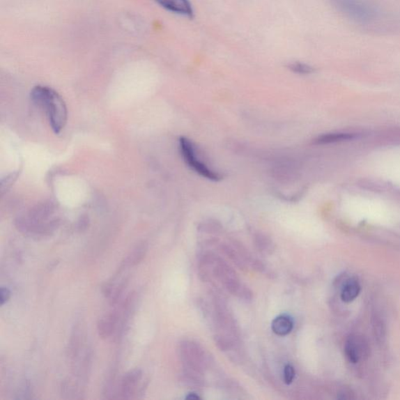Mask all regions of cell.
I'll return each instance as SVG.
<instances>
[{"label":"cell","mask_w":400,"mask_h":400,"mask_svg":"<svg viewBox=\"0 0 400 400\" xmlns=\"http://www.w3.org/2000/svg\"><path fill=\"white\" fill-rule=\"evenodd\" d=\"M329 2L340 15L361 27H378L386 18V12L373 0H329Z\"/></svg>","instance_id":"1"},{"label":"cell","mask_w":400,"mask_h":400,"mask_svg":"<svg viewBox=\"0 0 400 400\" xmlns=\"http://www.w3.org/2000/svg\"><path fill=\"white\" fill-rule=\"evenodd\" d=\"M31 98L46 112L52 130L60 134L68 121V109L61 96L51 88L38 86L31 90Z\"/></svg>","instance_id":"2"},{"label":"cell","mask_w":400,"mask_h":400,"mask_svg":"<svg viewBox=\"0 0 400 400\" xmlns=\"http://www.w3.org/2000/svg\"><path fill=\"white\" fill-rule=\"evenodd\" d=\"M179 146L180 153H182L185 163L188 164L190 169L206 179L214 180V182H217V180H221V176H219L217 173L208 169L206 165L197 157L194 146H193L188 139L185 137L180 138Z\"/></svg>","instance_id":"3"},{"label":"cell","mask_w":400,"mask_h":400,"mask_svg":"<svg viewBox=\"0 0 400 400\" xmlns=\"http://www.w3.org/2000/svg\"><path fill=\"white\" fill-rule=\"evenodd\" d=\"M369 351V346L363 338L354 335V337H351L347 339L345 345V353L350 362L358 363L360 360L367 356Z\"/></svg>","instance_id":"4"},{"label":"cell","mask_w":400,"mask_h":400,"mask_svg":"<svg viewBox=\"0 0 400 400\" xmlns=\"http://www.w3.org/2000/svg\"><path fill=\"white\" fill-rule=\"evenodd\" d=\"M156 2L164 9L179 15L192 18L194 14L189 0H156Z\"/></svg>","instance_id":"5"},{"label":"cell","mask_w":400,"mask_h":400,"mask_svg":"<svg viewBox=\"0 0 400 400\" xmlns=\"http://www.w3.org/2000/svg\"><path fill=\"white\" fill-rule=\"evenodd\" d=\"M143 378V371L139 369L130 371L121 380V392L125 398L134 394L135 388Z\"/></svg>","instance_id":"6"},{"label":"cell","mask_w":400,"mask_h":400,"mask_svg":"<svg viewBox=\"0 0 400 400\" xmlns=\"http://www.w3.org/2000/svg\"><path fill=\"white\" fill-rule=\"evenodd\" d=\"M294 327L293 320L287 314H282L272 321V329L275 334L279 337L291 333Z\"/></svg>","instance_id":"7"},{"label":"cell","mask_w":400,"mask_h":400,"mask_svg":"<svg viewBox=\"0 0 400 400\" xmlns=\"http://www.w3.org/2000/svg\"><path fill=\"white\" fill-rule=\"evenodd\" d=\"M360 285L357 279H348L341 291V300L344 302H351L356 300L360 293Z\"/></svg>","instance_id":"8"},{"label":"cell","mask_w":400,"mask_h":400,"mask_svg":"<svg viewBox=\"0 0 400 400\" xmlns=\"http://www.w3.org/2000/svg\"><path fill=\"white\" fill-rule=\"evenodd\" d=\"M116 316L113 314L106 315L100 320L98 323V333L102 339H107L114 333L116 327Z\"/></svg>","instance_id":"9"},{"label":"cell","mask_w":400,"mask_h":400,"mask_svg":"<svg viewBox=\"0 0 400 400\" xmlns=\"http://www.w3.org/2000/svg\"><path fill=\"white\" fill-rule=\"evenodd\" d=\"M355 137L353 134H346V133H332L322 134L321 137H318L314 140V144L317 145H324L333 143H337V141H343L346 140L352 139Z\"/></svg>","instance_id":"10"},{"label":"cell","mask_w":400,"mask_h":400,"mask_svg":"<svg viewBox=\"0 0 400 400\" xmlns=\"http://www.w3.org/2000/svg\"><path fill=\"white\" fill-rule=\"evenodd\" d=\"M146 247L145 245H141V246L138 247L135 249L132 253L128 257L126 264L130 266H137L146 256Z\"/></svg>","instance_id":"11"},{"label":"cell","mask_w":400,"mask_h":400,"mask_svg":"<svg viewBox=\"0 0 400 400\" xmlns=\"http://www.w3.org/2000/svg\"><path fill=\"white\" fill-rule=\"evenodd\" d=\"M289 68L293 72L302 75L312 74L314 72V68L302 62H293L290 63Z\"/></svg>","instance_id":"12"},{"label":"cell","mask_w":400,"mask_h":400,"mask_svg":"<svg viewBox=\"0 0 400 400\" xmlns=\"http://www.w3.org/2000/svg\"><path fill=\"white\" fill-rule=\"evenodd\" d=\"M295 372L294 367L291 364H287L284 369L283 379L286 385H291L295 378Z\"/></svg>","instance_id":"13"},{"label":"cell","mask_w":400,"mask_h":400,"mask_svg":"<svg viewBox=\"0 0 400 400\" xmlns=\"http://www.w3.org/2000/svg\"><path fill=\"white\" fill-rule=\"evenodd\" d=\"M11 293L8 288L2 287L0 289V305L3 306L10 298Z\"/></svg>","instance_id":"14"},{"label":"cell","mask_w":400,"mask_h":400,"mask_svg":"<svg viewBox=\"0 0 400 400\" xmlns=\"http://www.w3.org/2000/svg\"><path fill=\"white\" fill-rule=\"evenodd\" d=\"M187 399H192V400H197L199 399L200 397L196 394V393H190V394L188 396L186 397Z\"/></svg>","instance_id":"15"}]
</instances>
